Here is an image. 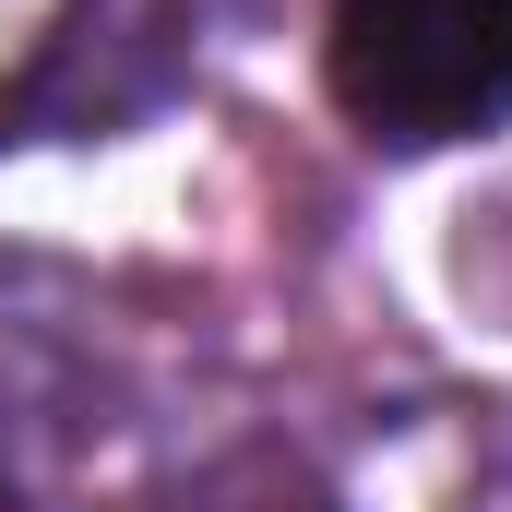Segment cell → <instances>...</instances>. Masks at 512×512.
I'll return each instance as SVG.
<instances>
[{
    "label": "cell",
    "mask_w": 512,
    "mask_h": 512,
    "mask_svg": "<svg viewBox=\"0 0 512 512\" xmlns=\"http://www.w3.org/2000/svg\"><path fill=\"white\" fill-rule=\"evenodd\" d=\"M334 108L393 143H477L512 120V0H346L334 12Z\"/></svg>",
    "instance_id": "1"
},
{
    "label": "cell",
    "mask_w": 512,
    "mask_h": 512,
    "mask_svg": "<svg viewBox=\"0 0 512 512\" xmlns=\"http://www.w3.org/2000/svg\"><path fill=\"white\" fill-rule=\"evenodd\" d=\"M0 24L36 48V96H48V72H60V48H72V24H84V0H0Z\"/></svg>",
    "instance_id": "2"
},
{
    "label": "cell",
    "mask_w": 512,
    "mask_h": 512,
    "mask_svg": "<svg viewBox=\"0 0 512 512\" xmlns=\"http://www.w3.org/2000/svg\"><path fill=\"white\" fill-rule=\"evenodd\" d=\"M0 512H36V501H12V489H0Z\"/></svg>",
    "instance_id": "3"
}]
</instances>
